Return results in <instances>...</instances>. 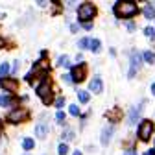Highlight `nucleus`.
I'll return each mask as SVG.
<instances>
[{
    "label": "nucleus",
    "instance_id": "nucleus-26",
    "mask_svg": "<svg viewBox=\"0 0 155 155\" xmlns=\"http://www.w3.org/2000/svg\"><path fill=\"white\" fill-rule=\"evenodd\" d=\"M63 105H65V98H63V96H59V98L55 100V107H63Z\"/></svg>",
    "mask_w": 155,
    "mask_h": 155
},
{
    "label": "nucleus",
    "instance_id": "nucleus-35",
    "mask_svg": "<svg viewBox=\"0 0 155 155\" xmlns=\"http://www.w3.org/2000/svg\"><path fill=\"white\" fill-rule=\"evenodd\" d=\"M146 155H155V151H151V150H150V151H148Z\"/></svg>",
    "mask_w": 155,
    "mask_h": 155
},
{
    "label": "nucleus",
    "instance_id": "nucleus-21",
    "mask_svg": "<svg viewBox=\"0 0 155 155\" xmlns=\"http://www.w3.org/2000/svg\"><path fill=\"white\" fill-rule=\"evenodd\" d=\"M9 74V65L4 61L2 65H0V76H8Z\"/></svg>",
    "mask_w": 155,
    "mask_h": 155
},
{
    "label": "nucleus",
    "instance_id": "nucleus-16",
    "mask_svg": "<svg viewBox=\"0 0 155 155\" xmlns=\"http://www.w3.org/2000/svg\"><path fill=\"white\" fill-rule=\"evenodd\" d=\"M78 98H80V102L87 104V102H89V98H91V96H89V92H87V91H80V92H78Z\"/></svg>",
    "mask_w": 155,
    "mask_h": 155
},
{
    "label": "nucleus",
    "instance_id": "nucleus-5",
    "mask_svg": "<svg viewBox=\"0 0 155 155\" xmlns=\"http://www.w3.org/2000/svg\"><path fill=\"white\" fill-rule=\"evenodd\" d=\"M140 63H142V55H140L139 52H133V54H131V68H129L127 78H135L137 70L140 68Z\"/></svg>",
    "mask_w": 155,
    "mask_h": 155
},
{
    "label": "nucleus",
    "instance_id": "nucleus-6",
    "mask_svg": "<svg viewBox=\"0 0 155 155\" xmlns=\"http://www.w3.org/2000/svg\"><path fill=\"white\" fill-rule=\"evenodd\" d=\"M26 118H28L26 109H15V111H11V113L8 114V120H9V122H13V124L21 122V120H26Z\"/></svg>",
    "mask_w": 155,
    "mask_h": 155
},
{
    "label": "nucleus",
    "instance_id": "nucleus-19",
    "mask_svg": "<svg viewBox=\"0 0 155 155\" xmlns=\"http://www.w3.org/2000/svg\"><path fill=\"white\" fill-rule=\"evenodd\" d=\"M33 146H35L33 139H24V140H22V148H24V150H33Z\"/></svg>",
    "mask_w": 155,
    "mask_h": 155
},
{
    "label": "nucleus",
    "instance_id": "nucleus-13",
    "mask_svg": "<svg viewBox=\"0 0 155 155\" xmlns=\"http://www.w3.org/2000/svg\"><path fill=\"white\" fill-rule=\"evenodd\" d=\"M142 59H144L146 63H153V61H155V54H153L151 50H146V52L142 54Z\"/></svg>",
    "mask_w": 155,
    "mask_h": 155
},
{
    "label": "nucleus",
    "instance_id": "nucleus-2",
    "mask_svg": "<svg viewBox=\"0 0 155 155\" xmlns=\"http://www.w3.org/2000/svg\"><path fill=\"white\" fill-rule=\"evenodd\" d=\"M94 15H96V8L91 2H85L78 8V18H80V22H89Z\"/></svg>",
    "mask_w": 155,
    "mask_h": 155
},
{
    "label": "nucleus",
    "instance_id": "nucleus-20",
    "mask_svg": "<svg viewBox=\"0 0 155 155\" xmlns=\"http://www.w3.org/2000/svg\"><path fill=\"white\" fill-rule=\"evenodd\" d=\"M61 137H63V140H72L74 139V131L72 129H67V131H63Z\"/></svg>",
    "mask_w": 155,
    "mask_h": 155
},
{
    "label": "nucleus",
    "instance_id": "nucleus-31",
    "mask_svg": "<svg viewBox=\"0 0 155 155\" xmlns=\"http://www.w3.org/2000/svg\"><path fill=\"white\" fill-rule=\"evenodd\" d=\"M127 30L133 31V30H135V24H133V22H127Z\"/></svg>",
    "mask_w": 155,
    "mask_h": 155
},
{
    "label": "nucleus",
    "instance_id": "nucleus-15",
    "mask_svg": "<svg viewBox=\"0 0 155 155\" xmlns=\"http://www.w3.org/2000/svg\"><path fill=\"white\" fill-rule=\"evenodd\" d=\"M9 104H13V98H11V96H6V94L0 96V107H6V105H9Z\"/></svg>",
    "mask_w": 155,
    "mask_h": 155
},
{
    "label": "nucleus",
    "instance_id": "nucleus-8",
    "mask_svg": "<svg viewBox=\"0 0 155 155\" xmlns=\"http://www.w3.org/2000/svg\"><path fill=\"white\" fill-rule=\"evenodd\" d=\"M0 85H2V89H6L9 92H15L18 89V81L13 80V78H2V80H0Z\"/></svg>",
    "mask_w": 155,
    "mask_h": 155
},
{
    "label": "nucleus",
    "instance_id": "nucleus-11",
    "mask_svg": "<svg viewBox=\"0 0 155 155\" xmlns=\"http://www.w3.org/2000/svg\"><path fill=\"white\" fill-rule=\"evenodd\" d=\"M89 89H91L92 92H96V94H98V92H102V91H104V83H102V80H100V78H98V76H96V78H94V80L91 81V85H89Z\"/></svg>",
    "mask_w": 155,
    "mask_h": 155
},
{
    "label": "nucleus",
    "instance_id": "nucleus-37",
    "mask_svg": "<svg viewBox=\"0 0 155 155\" xmlns=\"http://www.w3.org/2000/svg\"><path fill=\"white\" fill-rule=\"evenodd\" d=\"M74 155H81V153H80V150H78V151H74Z\"/></svg>",
    "mask_w": 155,
    "mask_h": 155
},
{
    "label": "nucleus",
    "instance_id": "nucleus-3",
    "mask_svg": "<svg viewBox=\"0 0 155 155\" xmlns=\"http://www.w3.org/2000/svg\"><path fill=\"white\" fill-rule=\"evenodd\" d=\"M37 94L41 96V100H43V104H50L52 102V83H50V80H45L41 85L37 87Z\"/></svg>",
    "mask_w": 155,
    "mask_h": 155
},
{
    "label": "nucleus",
    "instance_id": "nucleus-25",
    "mask_svg": "<svg viewBox=\"0 0 155 155\" xmlns=\"http://www.w3.org/2000/svg\"><path fill=\"white\" fill-rule=\"evenodd\" d=\"M55 118H57V122H59V124H63V122H65V113H63V111H57Z\"/></svg>",
    "mask_w": 155,
    "mask_h": 155
},
{
    "label": "nucleus",
    "instance_id": "nucleus-4",
    "mask_svg": "<svg viewBox=\"0 0 155 155\" xmlns=\"http://www.w3.org/2000/svg\"><path fill=\"white\" fill-rule=\"evenodd\" d=\"M153 135V122L151 120H142L139 126V137L140 140H148Z\"/></svg>",
    "mask_w": 155,
    "mask_h": 155
},
{
    "label": "nucleus",
    "instance_id": "nucleus-29",
    "mask_svg": "<svg viewBox=\"0 0 155 155\" xmlns=\"http://www.w3.org/2000/svg\"><path fill=\"white\" fill-rule=\"evenodd\" d=\"M124 155H139V153L135 151V150H126V151H124Z\"/></svg>",
    "mask_w": 155,
    "mask_h": 155
},
{
    "label": "nucleus",
    "instance_id": "nucleus-7",
    "mask_svg": "<svg viewBox=\"0 0 155 155\" xmlns=\"http://www.w3.org/2000/svg\"><path fill=\"white\" fill-rule=\"evenodd\" d=\"M70 80H72V81H76V83L83 81V80H85V67H83V65L74 67V68H72V72H70Z\"/></svg>",
    "mask_w": 155,
    "mask_h": 155
},
{
    "label": "nucleus",
    "instance_id": "nucleus-1",
    "mask_svg": "<svg viewBox=\"0 0 155 155\" xmlns=\"http://www.w3.org/2000/svg\"><path fill=\"white\" fill-rule=\"evenodd\" d=\"M114 15L118 17V18H129L133 15H137L139 11V6L135 4V2H116L114 8H113Z\"/></svg>",
    "mask_w": 155,
    "mask_h": 155
},
{
    "label": "nucleus",
    "instance_id": "nucleus-27",
    "mask_svg": "<svg viewBox=\"0 0 155 155\" xmlns=\"http://www.w3.org/2000/svg\"><path fill=\"white\" fill-rule=\"evenodd\" d=\"M144 31H146V35H148V37H153V39H155V30H153V28H146Z\"/></svg>",
    "mask_w": 155,
    "mask_h": 155
},
{
    "label": "nucleus",
    "instance_id": "nucleus-10",
    "mask_svg": "<svg viewBox=\"0 0 155 155\" xmlns=\"http://www.w3.org/2000/svg\"><path fill=\"white\" fill-rule=\"evenodd\" d=\"M140 111H142V105H139V107H133L131 109V113H129V116H127V122L133 126V124H137V120H139V116H140Z\"/></svg>",
    "mask_w": 155,
    "mask_h": 155
},
{
    "label": "nucleus",
    "instance_id": "nucleus-30",
    "mask_svg": "<svg viewBox=\"0 0 155 155\" xmlns=\"http://www.w3.org/2000/svg\"><path fill=\"white\" fill-rule=\"evenodd\" d=\"M18 67H21V61H15V65H13V72H17Z\"/></svg>",
    "mask_w": 155,
    "mask_h": 155
},
{
    "label": "nucleus",
    "instance_id": "nucleus-12",
    "mask_svg": "<svg viewBox=\"0 0 155 155\" xmlns=\"http://www.w3.org/2000/svg\"><path fill=\"white\" fill-rule=\"evenodd\" d=\"M35 135L39 139H45L46 135H48V126L45 124V122H41V124H37L35 126Z\"/></svg>",
    "mask_w": 155,
    "mask_h": 155
},
{
    "label": "nucleus",
    "instance_id": "nucleus-33",
    "mask_svg": "<svg viewBox=\"0 0 155 155\" xmlns=\"http://www.w3.org/2000/svg\"><path fill=\"white\" fill-rule=\"evenodd\" d=\"M4 45H6V41H4V39H2V37H0V48H2Z\"/></svg>",
    "mask_w": 155,
    "mask_h": 155
},
{
    "label": "nucleus",
    "instance_id": "nucleus-24",
    "mask_svg": "<svg viewBox=\"0 0 155 155\" xmlns=\"http://www.w3.org/2000/svg\"><path fill=\"white\" fill-rule=\"evenodd\" d=\"M68 111H70V114H72V116H80V107H78V105H70V107H68Z\"/></svg>",
    "mask_w": 155,
    "mask_h": 155
},
{
    "label": "nucleus",
    "instance_id": "nucleus-9",
    "mask_svg": "<svg viewBox=\"0 0 155 155\" xmlns=\"http://www.w3.org/2000/svg\"><path fill=\"white\" fill-rule=\"evenodd\" d=\"M113 131H114L113 126H105V127H104V131H102V144H104V146L109 144V140H111V137H113Z\"/></svg>",
    "mask_w": 155,
    "mask_h": 155
},
{
    "label": "nucleus",
    "instance_id": "nucleus-14",
    "mask_svg": "<svg viewBox=\"0 0 155 155\" xmlns=\"http://www.w3.org/2000/svg\"><path fill=\"white\" fill-rule=\"evenodd\" d=\"M89 45H91L89 48H91L94 54H98V52H100V41H98V39H91V43H89Z\"/></svg>",
    "mask_w": 155,
    "mask_h": 155
},
{
    "label": "nucleus",
    "instance_id": "nucleus-34",
    "mask_svg": "<svg viewBox=\"0 0 155 155\" xmlns=\"http://www.w3.org/2000/svg\"><path fill=\"white\" fill-rule=\"evenodd\" d=\"M151 92H153V96H155V83L151 85Z\"/></svg>",
    "mask_w": 155,
    "mask_h": 155
},
{
    "label": "nucleus",
    "instance_id": "nucleus-38",
    "mask_svg": "<svg viewBox=\"0 0 155 155\" xmlns=\"http://www.w3.org/2000/svg\"><path fill=\"white\" fill-rule=\"evenodd\" d=\"M26 155H28V153H26Z\"/></svg>",
    "mask_w": 155,
    "mask_h": 155
},
{
    "label": "nucleus",
    "instance_id": "nucleus-28",
    "mask_svg": "<svg viewBox=\"0 0 155 155\" xmlns=\"http://www.w3.org/2000/svg\"><path fill=\"white\" fill-rule=\"evenodd\" d=\"M63 81H65V83H72V80H70V74H65V76H63Z\"/></svg>",
    "mask_w": 155,
    "mask_h": 155
},
{
    "label": "nucleus",
    "instance_id": "nucleus-22",
    "mask_svg": "<svg viewBox=\"0 0 155 155\" xmlns=\"http://www.w3.org/2000/svg\"><path fill=\"white\" fill-rule=\"evenodd\" d=\"M89 43H91V39H81L80 43H78V46H80V50H85V48H89Z\"/></svg>",
    "mask_w": 155,
    "mask_h": 155
},
{
    "label": "nucleus",
    "instance_id": "nucleus-18",
    "mask_svg": "<svg viewBox=\"0 0 155 155\" xmlns=\"http://www.w3.org/2000/svg\"><path fill=\"white\" fill-rule=\"evenodd\" d=\"M144 17H146V18H153V17H155V9H153L151 6H146V8H144Z\"/></svg>",
    "mask_w": 155,
    "mask_h": 155
},
{
    "label": "nucleus",
    "instance_id": "nucleus-17",
    "mask_svg": "<svg viewBox=\"0 0 155 155\" xmlns=\"http://www.w3.org/2000/svg\"><path fill=\"white\" fill-rule=\"evenodd\" d=\"M57 65L59 67H70V61L67 55H59V59H57Z\"/></svg>",
    "mask_w": 155,
    "mask_h": 155
},
{
    "label": "nucleus",
    "instance_id": "nucleus-36",
    "mask_svg": "<svg viewBox=\"0 0 155 155\" xmlns=\"http://www.w3.org/2000/svg\"><path fill=\"white\" fill-rule=\"evenodd\" d=\"M2 126H4V122H2V118H0V129H2Z\"/></svg>",
    "mask_w": 155,
    "mask_h": 155
},
{
    "label": "nucleus",
    "instance_id": "nucleus-32",
    "mask_svg": "<svg viewBox=\"0 0 155 155\" xmlns=\"http://www.w3.org/2000/svg\"><path fill=\"white\" fill-rule=\"evenodd\" d=\"M76 61H78V63H81V61H83V55H81V54H78V57H76Z\"/></svg>",
    "mask_w": 155,
    "mask_h": 155
},
{
    "label": "nucleus",
    "instance_id": "nucleus-23",
    "mask_svg": "<svg viewBox=\"0 0 155 155\" xmlns=\"http://www.w3.org/2000/svg\"><path fill=\"white\" fill-rule=\"evenodd\" d=\"M57 153H59V155H67L68 153V146L63 142V144H59V148H57Z\"/></svg>",
    "mask_w": 155,
    "mask_h": 155
}]
</instances>
